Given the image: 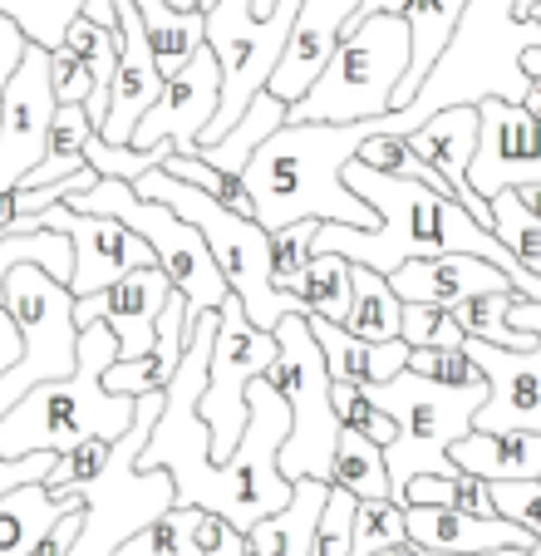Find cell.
<instances>
[{
	"instance_id": "obj_23",
	"label": "cell",
	"mask_w": 541,
	"mask_h": 556,
	"mask_svg": "<svg viewBox=\"0 0 541 556\" xmlns=\"http://www.w3.org/2000/svg\"><path fill=\"white\" fill-rule=\"evenodd\" d=\"M408 542L418 552H448V556H482L502 552V546H521L531 552V536L512 527L507 517H468L458 507H408Z\"/></svg>"
},
{
	"instance_id": "obj_13",
	"label": "cell",
	"mask_w": 541,
	"mask_h": 556,
	"mask_svg": "<svg viewBox=\"0 0 541 556\" xmlns=\"http://www.w3.org/2000/svg\"><path fill=\"white\" fill-rule=\"evenodd\" d=\"M15 231H64V237H70L74 242V281H70L74 301L104 295L109 286H118L128 271H138V266H158L153 247H148L143 237H134L124 222L89 217V212L64 207V202L25 217Z\"/></svg>"
},
{
	"instance_id": "obj_4",
	"label": "cell",
	"mask_w": 541,
	"mask_h": 556,
	"mask_svg": "<svg viewBox=\"0 0 541 556\" xmlns=\"http://www.w3.org/2000/svg\"><path fill=\"white\" fill-rule=\"evenodd\" d=\"M134 192L138 198L167 202L177 217L192 222V227L202 231V242H207L222 281H227V291L241 301V311H247V320L256 330H270V336H276V326H281L286 315H305L301 295L276 291V281H270V231L261 227L256 217H241V212L222 207L217 198L167 178L163 168L143 173V178L134 182Z\"/></svg>"
},
{
	"instance_id": "obj_5",
	"label": "cell",
	"mask_w": 541,
	"mask_h": 556,
	"mask_svg": "<svg viewBox=\"0 0 541 556\" xmlns=\"http://www.w3.org/2000/svg\"><path fill=\"white\" fill-rule=\"evenodd\" d=\"M414 64L404 15H375L344 30L330 70L315 79V89L291 104V124H365V118L394 114V94Z\"/></svg>"
},
{
	"instance_id": "obj_12",
	"label": "cell",
	"mask_w": 541,
	"mask_h": 556,
	"mask_svg": "<svg viewBox=\"0 0 541 556\" xmlns=\"http://www.w3.org/2000/svg\"><path fill=\"white\" fill-rule=\"evenodd\" d=\"M512 330H537L541 336V301H512ZM473 365L488 379V404L478 409V433L531 429L541 433V340L537 350H498L488 340H463Z\"/></svg>"
},
{
	"instance_id": "obj_52",
	"label": "cell",
	"mask_w": 541,
	"mask_h": 556,
	"mask_svg": "<svg viewBox=\"0 0 541 556\" xmlns=\"http://www.w3.org/2000/svg\"><path fill=\"white\" fill-rule=\"evenodd\" d=\"M84 513H89V507H84ZM84 513H70V517H64V522L54 527V532L45 536V542L35 546L30 556H70L74 542H79V532H84Z\"/></svg>"
},
{
	"instance_id": "obj_48",
	"label": "cell",
	"mask_w": 541,
	"mask_h": 556,
	"mask_svg": "<svg viewBox=\"0 0 541 556\" xmlns=\"http://www.w3.org/2000/svg\"><path fill=\"white\" fill-rule=\"evenodd\" d=\"M25 54H30V40H25V30L15 21H5V15H0V104H5V89H11L15 70L25 64Z\"/></svg>"
},
{
	"instance_id": "obj_30",
	"label": "cell",
	"mask_w": 541,
	"mask_h": 556,
	"mask_svg": "<svg viewBox=\"0 0 541 556\" xmlns=\"http://www.w3.org/2000/svg\"><path fill=\"white\" fill-rule=\"evenodd\" d=\"M99 138L95 118L84 104H64L54 109V124H50V138H45V157L40 168L25 178V188H50V182H64L74 173L89 168V143Z\"/></svg>"
},
{
	"instance_id": "obj_24",
	"label": "cell",
	"mask_w": 541,
	"mask_h": 556,
	"mask_svg": "<svg viewBox=\"0 0 541 556\" xmlns=\"http://www.w3.org/2000/svg\"><path fill=\"white\" fill-rule=\"evenodd\" d=\"M311 320V336L325 355V369H330L335 384H360V389H379L389 379H399L408 369V355L414 350L404 340H389V345H369V340H354L344 326L335 320H320V315H305Z\"/></svg>"
},
{
	"instance_id": "obj_42",
	"label": "cell",
	"mask_w": 541,
	"mask_h": 556,
	"mask_svg": "<svg viewBox=\"0 0 541 556\" xmlns=\"http://www.w3.org/2000/svg\"><path fill=\"white\" fill-rule=\"evenodd\" d=\"M109 458H114V443H109V439H89V443H79L74 453L54 458V468H50V478H45V488H50L54 497L79 493L84 483H95L99 472L109 468Z\"/></svg>"
},
{
	"instance_id": "obj_3",
	"label": "cell",
	"mask_w": 541,
	"mask_h": 556,
	"mask_svg": "<svg viewBox=\"0 0 541 556\" xmlns=\"http://www.w3.org/2000/svg\"><path fill=\"white\" fill-rule=\"evenodd\" d=\"M541 45V21H517L512 0H473L463 11L458 30L428 70L424 89L404 109V134L424 128L428 118L448 109H478L488 99L498 104H521L531 89V74L521 70L527 50Z\"/></svg>"
},
{
	"instance_id": "obj_6",
	"label": "cell",
	"mask_w": 541,
	"mask_h": 556,
	"mask_svg": "<svg viewBox=\"0 0 541 556\" xmlns=\"http://www.w3.org/2000/svg\"><path fill=\"white\" fill-rule=\"evenodd\" d=\"M369 394H375L379 409H385L399 429V439L385 448L394 493L408 488L414 478H458V468H453V443L478 433V409L488 404V384L443 389V384H428V379L404 369L399 379L369 389Z\"/></svg>"
},
{
	"instance_id": "obj_38",
	"label": "cell",
	"mask_w": 541,
	"mask_h": 556,
	"mask_svg": "<svg viewBox=\"0 0 541 556\" xmlns=\"http://www.w3.org/2000/svg\"><path fill=\"white\" fill-rule=\"evenodd\" d=\"M315 231H320V222H295V227L270 231V281H276V291L301 295L305 271L315 262Z\"/></svg>"
},
{
	"instance_id": "obj_55",
	"label": "cell",
	"mask_w": 541,
	"mask_h": 556,
	"mask_svg": "<svg viewBox=\"0 0 541 556\" xmlns=\"http://www.w3.org/2000/svg\"><path fill=\"white\" fill-rule=\"evenodd\" d=\"M521 109L541 118V79H531V89H527V99H521Z\"/></svg>"
},
{
	"instance_id": "obj_50",
	"label": "cell",
	"mask_w": 541,
	"mask_h": 556,
	"mask_svg": "<svg viewBox=\"0 0 541 556\" xmlns=\"http://www.w3.org/2000/svg\"><path fill=\"white\" fill-rule=\"evenodd\" d=\"M394 503L404 507H453V478H414L408 488H399Z\"/></svg>"
},
{
	"instance_id": "obj_60",
	"label": "cell",
	"mask_w": 541,
	"mask_h": 556,
	"mask_svg": "<svg viewBox=\"0 0 541 556\" xmlns=\"http://www.w3.org/2000/svg\"><path fill=\"white\" fill-rule=\"evenodd\" d=\"M537 21H541V5H537Z\"/></svg>"
},
{
	"instance_id": "obj_44",
	"label": "cell",
	"mask_w": 541,
	"mask_h": 556,
	"mask_svg": "<svg viewBox=\"0 0 541 556\" xmlns=\"http://www.w3.org/2000/svg\"><path fill=\"white\" fill-rule=\"evenodd\" d=\"M463 330L443 305H404V345L408 350H463Z\"/></svg>"
},
{
	"instance_id": "obj_17",
	"label": "cell",
	"mask_w": 541,
	"mask_h": 556,
	"mask_svg": "<svg viewBox=\"0 0 541 556\" xmlns=\"http://www.w3.org/2000/svg\"><path fill=\"white\" fill-rule=\"evenodd\" d=\"M354 11H360V0H301V15L291 25V40H286V54L276 64V74H270L266 94H276L286 109L301 104L315 89V79L330 70Z\"/></svg>"
},
{
	"instance_id": "obj_43",
	"label": "cell",
	"mask_w": 541,
	"mask_h": 556,
	"mask_svg": "<svg viewBox=\"0 0 541 556\" xmlns=\"http://www.w3.org/2000/svg\"><path fill=\"white\" fill-rule=\"evenodd\" d=\"M408 375L428 379V384H443V389H478L488 384L482 369L473 365L468 350H414L408 355Z\"/></svg>"
},
{
	"instance_id": "obj_28",
	"label": "cell",
	"mask_w": 541,
	"mask_h": 556,
	"mask_svg": "<svg viewBox=\"0 0 541 556\" xmlns=\"http://www.w3.org/2000/svg\"><path fill=\"white\" fill-rule=\"evenodd\" d=\"M473 0H404V21H408V40H414V64H408L404 85L394 94V114H404L414 104V94L424 89L428 70L438 64V54L448 50L453 30H458L463 11H468Z\"/></svg>"
},
{
	"instance_id": "obj_32",
	"label": "cell",
	"mask_w": 541,
	"mask_h": 556,
	"mask_svg": "<svg viewBox=\"0 0 541 556\" xmlns=\"http://www.w3.org/2000/svg\"><path fill=\"white\" fill-rule=\"evenodd\" d=\"M344 330L354 340H369V345L404 340V301L394 295L389 276L369 271V266H354V301H350V315H344Z\"/></svg>"
},
{
	"instance_id": "obj_54",
	"label": "cell",
	"mask_w": 541,
	"mask_h": 556,
	"mask_svg": "<svg viewBox=\"0 0 541 556\" xmlns=\"http://www.w3.org/2000/svg\"><path fill=\"white\" fill-rule=\"evenodd\" d=\"M84 21H95L109 35H118V0H84Z\"/></svg>"
},
{
	"instance_id": "obj_26",
	"label": "cell",
	"mask_w": 541,
	"mask_h": 556,
	"mask_svg": "<svg viewBox=\"0 0 541 556\" xmlns=\"http://www.w3.org/2000/svg\"><path fill=\"white\" fill-rule=\"evenodd\" d=\"M70 513H84L79 493L54 497L45 483H25L0 497V556H30Z\"/></svg>"
},
{
	"instance_id": "obj_10",
	"label": "cell",
	"mask_w": 541,
	"mask_h": 556,
	"mask_svg": "<svg viewBox=\"0 0 541 556\" xmlns=\"http://www.w3.org/2000/svg\"><path fill=\"white\" fill-rule=\"evenodd\" d=\"M5 311L25 340V355L0 379V414H11L35 384L70 379L79 369V320L70 286L45 276L40 266H15L5 281Z\"/></svg>"
},
{
	"instance_id": "obj_2",
	"label": "cell",
	"mask_w": 541,
	"mask_h": 556,
	"mask_svg": "<svg viewBox=\"0 0 541 556\" xmlns=\"http://www.w3.org/2000/svg\"><path fill=\"white\" fill-rule=\"evenodd\" d=\"M118 365V336L99 326L79 330V369L70 379L35 384L11 414H0V458H35V453H74L89 439L118 443L138 419V400L109 394L104 375Z\"/></svg>"
},
{
	"instance_id": "obj_33",
	"label": "cell",
	"mask_w": 541,
	"mask_h": 556,
	"mask_svg": "<svg viewBox=\"0 0 541 556\" xmlns=\"http://www.w3.org/2000/svg\"><path fill=\"white\" fill-rule=\"evenodd\" d=\"M330 488H340V493L360 497V503H379V497H394L385 448L344 429V433H340V448H335V463H330Z\"/></svg>"
},
{
	"instance_id": "obj_57",
	"label": "cell",
	"mask_w": 541,
	"mask_h": 556,
	"mask_svg": "<svg viewBox=\"0 0 541 556\" xmlns=\"http://www.w3.org/2000/svg\"><path fill=\"white\" fill-rule=\"evenodd\" d=\"M517 198L527 202V212H537V217H541V182H537V188H521Z\"/></svg>"
},
{
	"instance_id": "obj_40",
	"label": "cell",
	"mask_w": 541,
	"mask_h": 556,
	"mask_svg": "<svg viewBox=\"0 0 541 556\" xmlns=\"http://www.w3.org/2000/svg\"><path fill=\"white\" fill-rule=\"evenodd\" d=\"M330 404H335V419H340V429L360 433V439L379 443V448H389V443L399 439L394 419L379 409V400L369 394V389H360V384H335V389H330Z\"/></svg>"
},
{
	"instance_id": "obj_58",
	"label": "cell",
	"mask_w": 541,
	"mask_h": 556,
	"mask_svg": "<svg viewBox=\"0 0 541 556\" xmlns=\"http://www.w3.org/2000/svg\"><path fill=\"white\" fill-rule=\"evenodd\" d=\"M173 11H183V15H192V11H202V0H167Z\"/></svg>"
},
{
	"instance_id": "obj_39",
	"label": "cell",
	"mask_w": 541,
	"mask_h": 556,
	"mask_svg": "<svg viewBox=\"0 0 541 556\" xmlns=\"http://www.w3.org/2000/svg\"><path fill=\"white\" fill-rule=\"evenodd\" d=\"M163 173H167V178H177V182H188V188H198V192H207V198H217L222 207L241 212V217H256V202H251V192H247V178H231V173L207 168L198 153H192V157H177L173 153L163 163Z\"/></svg>"
},
{
	"instance_id": "obj_51",
	"label": "cell",
	"mask_w": 541,
	"mask_h": 556,
	"mask_svg": "<svg viewBox=\"0 0 541 556\" xmlns=\"http://www.w3.org/2000/svg\"><path fill=\"white\" fill-rule=\"evenodd\" d=\"M453 507L468 517H498V503H492V483L473 478V472H458L453 478Z\"/></svg>"
},
{
	"instance_id": "obj_1",
	"label": "cell",
	"mask_w": 541,
	"mask_h": 556,
	"mask_svg": "<svg viewBox=\"0 0 541 556\" xmlns=\"http://www.w3.org/2000/svg\"><path fill=\"white\" fill-rule=\"evenodd\" d=\"M379 134H404V118L389 114L365 118V124H286L281 134H270L251 157V168L241 173L256 202V222L266 231L295 227V222L375 231V207L344 188V168Z\"/></svg>"
},
{
	"instance_id": "obj_19",
	"label": "cell",
	"mask_w": 541,
	"mask_h": 556,
	"mask_svg": "<svg viewBox=\"0 0 541 556\" xmlns=\"http://www.w3.org/2000/svg\"><path fill=\"white\" fill-rule=\"evenodd\" d=\"M478 134H482L478 109H448V114L428 118L424 128H414V134H404V138L414 143V153L424 157L428 168L453 188L458 207L468 212L478 227L492 231V207L473 192V182H468V168H473V157H478Z\"/></svg>"
},
{
	"instance_id": "obj_34",
	"label": "cell",
	"mask_w": 541,
	"mask_h": 556,
	"mask_svg": "<svg viewBox=\"0 0 541 556\" xmlns=\"http://www.w3.org/2000/svg\"><path fill=\"white\" fill-rule=\"evenodd\" d=\"M350 301H354V266L344 262V256H315L311 271H305V286H301L305 315H320V320L344 326Z\"/></svg>"
},
{
	"instance_id": "obj_35",
	"label": "cell",
	"mask_w": 541,
	"mask_h": 556,
	"mask_svg": "<svg viewBox=\"0 0 541 556\" xmlns=\"http://www.w3.org/2000/svg\"><path fill=\"white\" fill-rule=\"evenodd\" d=\"M198 527H202V507H173L158 522H148L143 532L128 536L114 556H202Z\"/></svg>"
},
{
	"instance_id": "obj_49",
	"label": "cell",
	"mask_w": 541,
	"mask_h": 556,
	"mask_svg": "<svg viewBox=\"0 0 541 556\" xmlns=\"http://www.w3.org/2000/svg\"><path fill=\"white\" fill-rule=\"evenodd\" d=\"M50 468H54V453H35V458H15V463L0 458V497L25 488V483H45Z\"/></svg>"
},
{
	"instance_id": "obj_47",
	"label": "cell",
	"mask_w": 541,
	"mask_h": 556,
	"mask_svg": "<svg viewBox=\"0 0 541 556\" xmlns=\"http://www.w3.org/2000/svg\"><path fill=\"white\" fill-rule=\"evenodd\" d=\"M50 85H54V104H89V94H95V74L84 70L79 54H70L60 45V50L50 54Z\"/></svg>"
},
{
	"instance_id": "obj_20",
	"label": "cell",
	"mask_w": 541,
	"mask_h": 556,
	"mask_svg": "<svg viewBox=\"0 0 541 556\" xmlns=\"http://www.w3.org/2000/svg\"><path fill=\"white\" fill-rule=\"evenodd\" d=\"M394 295L404 305H453L473 301V295H492V291H512V281L482 256H433V262H408L389 276Z\"/></svg>"
},
{
	"instance_id": "obj_45",
	"label": "cell",
	"mask_w": 541,
	"mask_h": 556,
	"mask_svg": "<svg viewBox=\"0 0 541 556\" xmlns=\"http://www.w3.org/2000/svg\"><path fill=\"white\" fill-rule=\"evenodd\" d=\"M354 513H360V497L330 488V503H325V513H320V532H315V556H350Z\"/></svg>"
},
{
	"instance_id": "obj_9",
	"label": "cell",
	"mask_w": 541,
	"mask_h": 556,
	"mask_svg": "<svg viewBox=\"0 0 541 556\" xmlns=\"http://www.w3.org/2000/svg\"><path fill=\"white\" fill-rule=\"evenodd\" d=\"M295 15H301V0H281V11L270 21L251 15V0H217L207 11V50L222 64V104L212 128L202 134V148L222 143L241 124V114L266 94L270 74L286 54V40H291Z\"/></svg>"
},
{
	"instance_id": "obj_11",
	"label": "cell",
	"mask_w": 541,
	"mask_h": 556,
	"mask_svg": "<svg viewBox=\"0 0 541 556\" xmlns=\"http://www.w3.org/2000/svg\"><path fill=\"white\" fill-rule=\"evenodd\" d=\"M276 355H281L276 336L251 326L241 301L231 295L217 311V340H212V359H207V394H202V404H198L202 424L212 429V463H217V468L237 453L241 433H247V419H251L247 389L256 384V379H266Z\"/></svg>"
},
{
	"instance_id": "obj_37",
	"label": "cell",
	"mask_w": 541,
	"mask_h": 556,
	"mask_svg": "<svg viewBox=\"0 0 541 556\" xmlns=\"http://www.w3.org/2000/svg\"><path fill=\"white\" fill-rule=\"evenodd\" d=\"M488 207H492V237H498L531 276H541V217L527 212V202H521L517 192H498Z\"/></svg>"
},
{
	"instance_id": "obj_15",
	"label": "cell",
	"mask_w": 541,
	"mask_h": 556,
	"mask_svg": "<svg viewBox=\"0 0 541 556\" xmlns=\"http://www.w3.org/2000/svg\"><path fill=\"white\" fill-rule=\"evenodd\" d=\"M217 104H222V64H217V54L202 45L188 60V70L163 79V94H158V104L148 109L143 124H138L134 148L148 153V148H158V143H173L177 157H192L202 148V134H207L212 118H217Z\"/></svg>"
},
{
	"instance_id": "obj_14",
	"label": "cell",
	"mask_w": 541,
	"mask_h": 556,
	"mask_svg": "<svg viewBox=\"0 0 541 556\" xmlns=\"http://www.w3.org/2000/svg\"><path fill=\"white\" fill-rule=\"evenodd\" d=\"M54 85H50V50L30 45L25 64L15 70L5 104H0V198L25 188L45 157V138L54 124Z\"/></svg>"
},
{
	"instance_id": "obj_41",
	"label": "cell",
	"mask_w": 541,
	"mask_h": 556,
	"mask_svg": "<svg viewBox=\"0 0 541 556\" xmlns=\"http://www.w3.org/2000/svg\"><path fill=\"white\" fill-rule=\"evenodd\" d=\"M408 542V517L394 497H379V503H360L354 513V546L350 556H379L389 546Z\"/></svg>"
},
{
	"instance_id": "obj_18",
	"label": "cell",
	"mask_w": 541,
	"mask_h": 556,
	"mask_svg": "<svg viewBox=\"0 0 541 556\" xmlns=\"http://www.w3.org/2000/svg\"><path fill=\"white\" fill-rule=\"evenodd\" d=\"M163 94V74H158L153 45L143 35V15L134 0H118V74H114V94H109V118H104V143L134 148V134L143 124V114Z\"/></svg>"
},
{
	"instance_id": "obj_36",
	"label": "cell",
	"mask_w": 541,
	"mask_h": 556,
	"mask_svg": "<svg viewBox=\"0 0 541 556\" xmlns=\"http://www.w3.org/2000/svg\"><path fill=\"white\" fill-rule=\"evenodd\" d=\"M0 15L25 30V40L40 50H60L70 25L84 15V0H0Z\"/></svg>"
},
{
	"instance_id": "obj_31",
	"label": "cell",
	"mask_w": 541,
	"mask_h": 556,
	"mask_svg": "<svg viewBox=\"0 0 541 556\" xmlns=\"http://www.w3.org/2000/svg\"><path fill=\"white\" fill-rule=\"evenodd\" d=\"M291 124V109L281 104L276 94H261L256 104L241 114V124L231 128L222 143H212V148H198V157L207 163V168H217V173H231V178H241V173L251 168V157L261 153V143H266L270 134H281V128Z\"/></svg>"
},
{
	"instance_id": "obj_21",
	"label": "cell",
	"mask_w": 541,
	"mask_h": 556,
	"mask_svg": "<svg viewBox=\"0 0 541 556\" xmlns=\"http://www.w3.org/2000/svg\"><path fill=\"white\" fill-rule=\"evenodd\" d=\"M198 320H202V315L188 305V295L173 291V301H167L163 315H158V340H153V350H148L143 359H134V365H109V375H104L109 394H128V400H143V394H163V389L173 384V375H177V365H183V355L192 350Z\"/></svg>"
},
{
	"instance_id": "obj_29",
	"label": "cell",
	"mask_w": 541,
	"mask_h": 556,
	"mask_svg": "<svg viewBox=\"0 0 541 556\" xmlns=\"http://www.w3.org/2000/svg\"><path fill=\"white\" fill-rule=\"evenodd\" d=\"M138 15H143V35L153 45V60H158V74L173 79V74L188 70V60L207 45V15L192 11H173L167 0H134Z\"/></svg>"
},
{
	"instance_id": "obj_59",
	"label": "cell",
	"mask_w": 541,
	"mask_h": 556,
	"mask_svg": "<svg viewBox=\"0 0 541 556\" xmlns=\"http://www.w3.org/2000/svg\"><path fill=\"white\" fill-rule=\"evenodd\" d=\"M531 556H541V542H537V546H531Z\"/></svg>"
},
{
	"instance_id": "obj_7",
	"label": "cell",
	"mask_w": 541,
	"mask_h": 556,
	"mask_svg": "<svg viewBox=\"0 0 541 556\" xmlns=\"http://www.w3.org/2000/svg\"><path fill=\"white\" fill-rule=\"evenodd\" d=\"M276 365L266 369V384L276 389L291 409V439L281 448V478L286 483H330V463L335 448H340V419H335L330 404V369H325V355L311 336V320L305 315H286L276 326Z\"/></svg>"
},
{
	"instance_id": "obj_56",
	"label": "cell",
	"mask_w": 541,
	"mask_h": 556,
	"mask_svg": "<svg viewBox=\"0 0 541 556\" xmlns=\"http://www.w3.org/2000/svg\"><path fill=\"white\" fill-rule=\"evenodd\" d=\"M537 5H541V0H512V11H517V21H537Z\"/></svg>"
},
{
	"instance_id": "obj_46",
	"label": "cell",
	"mask_w": 541,
	"mask_h": 556,
	"mask_svg": "<svg viewBox=\"0 0 541 556\" xmlns=\"http://www.w3.org/2000/svg\"><path fill=\"white\" fill-rule=\"evenodd\" d=\"M492 503H498V517L541 542V478L537 483H492Z\"/></svg>"
},
{
	"instance_id": "obj_53",
	"label": "cell",
	"mask_w": 541,
	"mask_h": 556,
	"mask_svg": "<svg viewBox=\"0 0 541 556\" xmlns=\"http://www.w3.org/2000/svg\"><path fill=\"white\" fill-rule=\"evenodd\" d=\"M21 355H25V340H21V330H15L11 311L0 305V379H5L15 365H21Z\"/></svg>"
},
{
	"instance_id": "obj_22",
	"label": "cell",
	"mask_w": 541,
	"mask_h": 556,
	"mask_svg": "<svg viewBox=\"0 0 541 556\" xmlns=\"http://www.w3.org/2000/svg\"><path fill=\"white\" fill-rule=\"evenodd\" d=\"M167 301H173V281L163 266H138L104 291V326L118 336V365H134L153 350L158 315Z\"/></svg>"
},
{
	"instance_id": "obj_16",
	"label": "cell",
	"mask_w": 541,
	"mask_h": 556,
	"mask_svg": "<svg viewBox=\"0 0 541 556\" xmlns=\"http://www.w3.org/2000/svg\"><path fill=\"white\" fill-rule=\"evenodd\" d=\"M482 134H478V157L468 168V182L482 202L498 192H521L541 182V118L527 114L521 104H478Z\"/></svg>"
},
{
	"instance_id": "obj_8",
	"label": "cell",
	"mask_w": 541,
	"mask_h": 556,
	"mask_svg": "<svg viewBox=\"0 0 541 556\" xmlns=\"http://www.w3.org/2000/svg\"><path fill=\"white\" fill-rule=\"evenodd\" d=\"M64 207L89 212V217H114V222H124L134 237H143V242L153 247L158 266L167 271V281H173V291L188 295V305H192L198 315L222 311V305L231 301L227 281H222L217 262H212L207 242H202V231L192 227V222L177 217L167 202L138 198L134 182L99 178L95 188L79 192V198H70Z\"/></svg>"
},
{
	"instance_id": "obj_25",
	"label": "cell",
	"mask_w": 541,
	"mask_h": 556,
	"mask_svg": "<svg viewBox=\"0 0 541 556\" xmlns=\"http://www.w3.org/2000/svg\"><path fill=\"white\" fill-rule=\"evenodd\" d=\"M453 468L473 472L482 483H537L541 478V433L502 429V433H468L453 443Z\"/></svg>"
},
{
	"instance_id": "obj_27",
	"label": "cell",
	"mask_w": 541,
	"mask_h": 556,
	"mask_svg": "<svg viewBox=\"0 0 541 556\" xmlns=\"http://www.w3.org/2000/svg\"><path fill=\"white\" fill-rule=\"evenodd\" d=\"M330 503V483H295V497L286 513L266 517L247 532V556H315V532H320V513Z\"/></svg>"
}]
</instances>
